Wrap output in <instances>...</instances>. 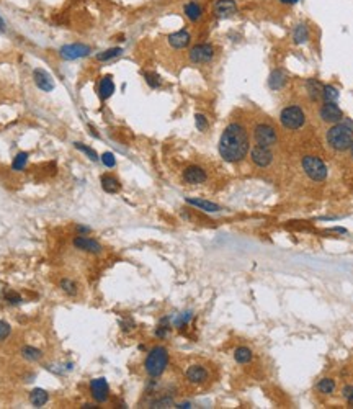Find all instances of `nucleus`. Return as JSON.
I'll return each mask as SVG.
<instances>
[{"label":"nucleus","instance_id":"f257e3e1","mask_svg":"<svg viewBox=\"0 0 353 409\" xmlns=\"http://www.w3.org/2000/svg\"><path fill=\"white\" fill-rule=\"evenodd\" d=\"M249 149L250 139L247 128L239 121L229 123L219 138L218 144L219 156L229 164H237L245 159V156L249 154Z\"/></svg>","mask_w":353,"mask_h":409},{"label":"nucleus","instance_id":"f03ea898","mask_svg":"<svg viewBox=\"0 0 353 409\" xmlns=\"http://www.w3.org/2000/svg\"><path fill=\"white\" fill-rule=\"evenodd\" d=\"M325 141L333 151L350 149L353 142V121L350 118H343L338 123H333V125L327 129Z\"/></svg>","mask_w":353,"mask_h":409},{"label":"nucleus","instance_id":"7ed1b4c3","mask_svg":"<svg viewBox=\"0 0 353 409\" xmlns=\"http://www.w3.org/2000/svg\"><path fill=\"white\" fill-rule=\"evenodd\" d=\"M167 365H169V352H167L165 347L159 345V347H154L149 354H147L144 368L149 376L157 378L165 371Z\"/></svg>","mask_w":353,"mask_h":409},{"label":"nucleus","instance_id":"20e7f679","mask_svg":"<svg viewBox=\"0 0 353 409\" xmlns=\"http://www.w3.org/2000/svg\"><path fill=\"white\" fill-rule=\"evenodd\" d=\"M302 170L312 182H322L327 178V165L317 156H304L301 160Z\"/></svg>","mask_w":353,"mask_h":409},{"label":"nucleus","instance_id":"39448f33","mask_svg":"<svg viewBox=\"0 0 353 409\" xmlns=\"http://www.w3.org/2000/svg\"><path fill=\"white\" fill-rule=\"evenodd\" d=\"M280 121L286 129H299L306 125V113L298 105H291L281 110Z\"/></svg>","mask_w":353,"mask_h":409},{"label":"nucleus","instance_id":"423d86ee","mask_svg":"<svg viewBox=\"0 0 353 409\" xmlns=\"http://www.w3.org/2000/svg\"><path fill=\"white\" fill-rule=\"evenodd\" d=\"M253 139L258 146H267V147H271L273 144H276L278 141V136H276V131L275 128L268 125V123H258L253 128Z\"/></svg>","mask_w":353,"mask_h":409},{"label":"nucleus","instance_id":"0eeeda50","mask_svg":"<svg viewBox=\"0 0 353 409\" xmlns=\"http://www.w3.org/2000/svg\"><path fill=\"white\" fill-rule=\"evenodd\" d=\"M214 48L209 43H200L190 49L188 58L193 64H208L214 59Z\"/></svg>","mask_w":353,"mask_h":409},{"label":"nucleus","instance_id":"6e6552de","mask_svg":"<svg viewBox=\"0 0 353 409\" xmlns=\"http://www.w3.org/2000/svg\"><path fill=\"white\" fill-rule=\"evenodd\" d=\"M92 53V48L89 45H84V43H71V45H66L59 49L61 58L66 61H76L87 58Z\"/></svg>","mask_w":353,"mask_h":409},{"label":"nucleus","instance_id":"1a4fd4ad","mask_svg":"<svg viewBox=\"0 0 353 409\" xmlns=\"http://www.w3.org/2000/svg\"><path fill=\"white\" fill-rule=\"evenodd\" d=\"M319 116L324 123L333 125V123H338L340 120H343V111L340 110V107L335 102H325L319 110Z\"/></svg>","mask_w":353,"mask_h":409},{"label":"nucleus","instance_id":"9d476101","mask_svg":"<svg viewBox=\"0 0 353 409\" xmlns=\"http://www.w3.org/2000/svg\"><path fill=\"white\" fill-rule=\"evenodd\" d=\"M250 159L257 167H268L273 162V152L267 146H253L250 151Z\"/></svg>","mask_w":353,"mask_h":409},{"label":"nucleus","instance_id":"9b49d317","mask_svg":"<svg viewBox=\"0 0 353 409\" xmlns=\"http://www.w3.org/2000/svg\"><path fill=\"white\" fill-rule=\"evenodd\" d=\"M90 391H92V398L97 402H107L110 398V386L105 378H95V380H92Z\"/></svg>","mask_w":353,"mask_h":409},{"label":"nucleus","instance_id":"f8f14e48","mask_svg":"<svg viewBox=\"0 0 353 409\" xmlns=\"http://www.w3.org/2000/svg\"><path fill=\"white\" fill-rule=\"evenodd\" d=\"M213 14L216 18H229L237 14V4L235 0H216L213 5Z\"/></svg>","mask_w":353,"mask_h":409},{"label":"nucleus","instance_id":"ddd939ff","mask_svg":"<svg viewBox=\"0 0 353 409\" xmlns=\"http://www.w3.org/2000/svg\"><path fill=\"white\" fill-rule=\"evenodd\" d=\"M33 80H35L36 87H38V89L43 90V92H53L54 87H56L53 76L48 71L41 69V67H38V69L33 71Z\"/></svg>","mask_w":353,"mask_h":409},{"label":"nucleus","instance_id":"4468645a","mask_svg":"<svg viewBox=\"0 0 353 409\" xmlns=\"http://www.w3.org/2000/svg\"><path fill=\"white\" fill-rule=\"evenodd\" d=\"M72 244L76 249L79 251H84V252H89V254H100L103 251V247L100 243H97L95 239H90V238H87V236H77V238H74L72 241Z\"/></svg>","mask_w":353,"mask_h":409},{"label":"nucleus","instance_id":"2eb2a0df","mask_svg":"<svg viewBox=\"0 0 353 409\" xmlns=\"http://www.w3.org/2000/svg\"><path fill=\"white\" fill-rule=\"evenodd\" d=\"M206 178H208V173L200 165H188L187 169L183 170V180L190 185L203 183L206 182Z\"/></svg>","mask_w":353,"mask_h":409},{"label":"nucleus","instance_id":"dca6fc26","mask_svg":"<svg viewBox=\"0 0 353 409\" xmlns=\"http://www.w3.org/2000/svg\"><path fill=\"white\" fill-rule=\"evenodd\" d=\"M208 370L201 367V365H191L187 370V380L191 383V385H203L208 380Z\"/></svg>","mask_w":353,"mask_h":409},{"label":"nucleus","instance_id":"f3484780","mask_svg":"<svg viewBox=\"0 0 353 409\" xmlns=\"http://www.w3.org/2000/svg\"><path fill=\"white\" fill-rule=\"evenodd\" d=\"M167 41L173 49H185L191 43V35L187 30H180V32H175L167 36Z\"/></svg>","mask_w":353,"mask_h":409},{"label":"nucleus","instance_id":"a211bd4d","mask_svg":"<svg viewBox=\"0 0 353 409\" xmlns=\"http://www.w3.org/2000/svg\"><path fill=\"white\" fill-rule=\"evenodd\" d=\"M113 94H115L113 79H111V76H103L100 79V82H98V95H100V98L105 102V100H108Z\"/></svg>","mask_w":353,"mask_h":409},{"label":"nucleus","instance_id":"6ab92c4d","mask_svg":"<svg viewBox=\"0 0 353 409\" xmlns=\"http://www.w3.org/2000/svg\"><path fill=\"white\" fill-rule=\"evenodd\" d=\"M183 14L190 22L196 23L198 20H201V17H203V7L198 2H195V0H190V2L185 4Z\"/></svg>","mask_w":353,"mask_h":409},{"label":"nucleus","instance_id":"aec40b11","mask_svg":"<svg viewBox=\"0 0 353 409\" xmlns=\"http://www.w3.org/2000/svg\"><path fill=\"white\" fill-rule=\"evenodd\" d=\"M188 204L191 207H196L198 210H203V212L206 213H216V212H221V207L219 204H216L213 201H208V200H201V198H187Z\"/></svg>","mask_w":353,"mask_h":409},{"label":"nucleus","instance_id":"412c9836","mask_svg":"<svg viewBox=\"0 0 353 409\" xmlns=\"http://www.w3.org/2000/svg\"><path fill=\"white\" fill-rule=\"evenodd\" d=\"M102 188L107 191V193H116V191L121 190V183L115 175H110V173H105L100 177Z\"/></svg>","mask_w":353,"mask_h":409},{"label":"nucleus","instance_id":"4be33fe9","mask_svg":"<svg viewBox=\"0 0 353 409\" xmlns=\"http://www.w3.org/2000/svg\"><path fill=\"white\" fill-rule=\"evenodd\" d=\"M306 90H307L309 98H311L312 102H315V100H319V98H322V90H324V85H322L319 80L309 79L306 82Z\"/></svg>","mask_w":353,"mask_h":409},{"label":"nucleus","instance_id":"5701e85b","mask_svg":"<svg viewBox=\"0 0 353 409\" xmlns=\"http://www.w3.org/2000/svg\"><path fill=\"white\" fill-rule=\"evenodd\" d=\"M284 84H286V74H284L281 69H276L271 72V76L268 79V85H270V89H273V90H280L284 87Z\"/></svg>","mask_w":353,"mask_h":409},{"label":"nucleus","instance_id":"b1692460","mask_svg":"<svg viewBox=\"0 0 353 409\" xmlns=\"http://www.w3.org/2000/svg\"><path fill=\"white\" fill-rule=\"evenodd\" d=\"M49 401V394L45 391V389L41 388H35L32 393H30V402L35 406V407H41L45 406L46 402Z\"/></svg>","mask_w":353,"mask_h":409},{"label":"nucleus","instance_id":"393cba45","mask_svg":"<svg viewBox=\"0 0 353 409\" xmlns=\"http://www.w3.org/2000/svg\"><path fill=\"white\" fill-rule=\"evenodd\" d=\"M293 40L296 45H302V43H306L309 40V30L304 23H299L298 27L294 28L293 32Z\"/></svg>","mask_w":353,"mask_h":409},{"label":"nucleus","instance_id":"a878e982","mask_svg":"<svg viewBox=\"0 0 353 409\" xmlns=\"http://www.w3.org/2000/svg\"><path fill=\"white\" fill-rule=\"evenodd\" d=\"M252 350L247 349V347H237L234 352V358L237 363H249L252 360Z\"/></svg>","mask_w":353,"mask_h":409},{"label":"nucleus","instance_id":"bb28decb","mask_svg":"<svg viewBox=\"0 0 353 409\" xmlns=\"http://www.w3.org/2000/svg\"><path fill=\"white\" fill-rule=\"evenodd\" d=\"M121 54H123V48H110V49H107V51L98 53L97 54V61H100V63H107V61L115 59Z\"/></svg>","mask_w":353,"mask_h":409},{"label":"nucleus","instance_id":"cd10ccee","mask_svg":"<svg viewBox=\"0 0 353 409\" xmlns=\"http://www.w3.org/2000/svg\"><path fill=\"white\" fill-rule=\"evenodd\" d=\"M22 355L27 358V360L36 362V360H41V358H43V352L40 349H36V347L27 345V347H23V349H22Z\"/></svg>","mask_w":353,"mask_h":409},{"label":"nucleus","instance_id":"c85d7f7f","mask_svg":"<svg viewBox=\"0 0 353 409\" xmlns=\"http://www.w3.org/2000/svg\"><path fill=\"white\" fill-rule=\"evenodd\" d=\"M28 159H30L28 152H18L15 156V159H14V162H12V169H14L15 172L23 170L28 164Z\"/></svg>","mask_w":353,"mask_h":409},{"label":"nucleus","instance_id":"c756f323","mask_svg":"<svg viewBox=\"0 0 353 409\" xmlns=\"http://www.w3.org/2000/svg\"><path fill=\"white\" fill-rule=\"evenodd\" d=\"M74 147H76V149H79L80 152H84L87 157H89L90 160H94V162H97L98 159V154H97V151L94 149V147H90V146H87V144H84V142H74Z\"/></svg>","mask_w":353,"mask_h":409},{"label":"nucleus","instance_id":"7c9ffc66","mask_svg":"<svg viewBox=\"0 0 353 409\" xmlns=\"http://www.w3.org/2000/svg\"><path fill=\"white\" fill-rule=\"evenodd\" d=\"M335 389V381L332 378H322V380L317 383V391L322 394H330Z\"/></svg>","mask_w":353,"mask_h":409},{"label":"nucleus","instance_id":"2f4dec72","mask_svg":"<svg viewBox=\"0 0 353 409\" xmlns=\"http://www.w3.org/2000/svg\"><path fill=\"white\" fill-rule=\"evenodd\" d=\"M144 79H146V84L151 87V89H159L160 84H162V79L157 72H152V71H146L144 72Z\"/></svg>","mask_w":353,"mask_h":409},{"label":"nucleus","instance_id":"473e14b6","mask_svg":"<svg viewBox=\"0 0 353 409\" xmlns=\"http://www.w3.org/2000/svg\"><path fill=\"white\" fill-rule=\"evenodd\" d=\"M322 98H324V102H337L338 90L333 85H324V90H322Z\"/></svg>","mask_w":353,"mask_h":409},{"label":"nucleus","instance_id":"72a5a7b5","mask_svg":"<svg viewBox=\"0 0 353 409\" xmlns=\"http://www.w3.org/2000/svg\"><path fill=\"white\" fill-rule=\"evenodd\" d=\"M61 288H63L66 293L71 295V296H74L77 293V283L69 280V278H63V280H61Z\"/></svg>","mask_w":353,"mask_h":409},{"label":"nucleus","instance_id":"f704fd0d","mask_svg":"<svg viewBox=\"0 0 353 409\" xmlns=\"http://www.w3.org/2000/svg\"><path fill=\"white\" fill-rule=\"evenodd\" d=\"M195 125H196V128H198V131L204 133V131H206V129L209 128V121H208V118H206V116H204L203 113H196V115H195Z\"/></svg>","mask_w":353,"mask_h":409},{"label":"nucleus","instance_id":"c9c22d12","mask_svg":"<svg viewBox=\"0 0 353 409\" xmlns=\"http://www.w3.org/2000/svg\"><path fill=\"white\" fill-rule=\"evenodd\" d=\"M5 301H7L9 305H20L23 300L17 291H5Z\"/></svg>","mask_w":353,"mask_h":409},{"label":"nucleus","instance_id":"e433bc0d","mask_svg":"<svg viewBox=\"0 0 353 409\" xmlns=\"http://www.w3.org/2000/svg\"><path fill=\"white\" fill-rule=\"evenodd\" d=\"M10 334H12V327H10V324H9V323H5V321H0V342L7 340Z\"/></svg>","mask_w":353,"mask_h":409},{"label":"nucleus","instance_id":"4c0bfd02","mask_svg":"<svg viewBox=\"0 0 353 409\" xmlns=\"http://www.w3.org/2000/svg\"><path fill=\"white\" fill-rule=\"evenodd\" d=\"M102 162L105 167H108V169H111V167H115L116 165V157H115V154H111V152H103L102 154Z\"/></svg>","mask_w":353,"mask_h":409},{"label":"nucleus","instance_id":"58836bf2","mask_svg":"<svg viewBox=\"0 0 353 409\" xmlns=\"http://www.w3.org/2000/svg\"><path fill=\"white\" fill-rule=\"evenodd\" d=\"M342 394H343V398H345L346 401H348V404L353 406V386H351V385H346V386L343 388Z\"/></svg>","mask_w":353,"mask_h":409},{"label":"nucleus","instance_id":"ea45409f","mask_svg":"<svg viewBox=\"0 0 353 409\" xmlns=\"http://www.w3.org/2000/svg\"><path fill=\"white\" fill-rule=\"evenodd\" d=\"M190 318H191V313H183V314H180L178 316V318L175 319V326L177 327H182V326H185L190 321Z\"/></svg>","mask_w":353,"mask_h":409},{"label":"nucleus","instance_id":"a19ab883","mask_svg":"<svg viewBox=\"0 0 353 409\" xmlns=\"http://www.w3.org/2000/svg\"><path fill=\"white\" fill-rule=\"evenodd\" d=\"M172 404V399L170 398H164V399H159L156 402H152V407H169Z\"/></svg>","mask_w":353,"mask_h":409},{"label":"nucleus","instance_id":"79ce46f5","mask_svg":"<svg viewBox=\"0 0 353 409\" xmlns=\"http://www.w3.org/2000/svg\"><path fill=\"white\" fill-rule=\"evenodd\" d=\"M167 332H169V326H159L157 331H156V336L159 337H165Z\"/></svg>","mask_w":353,"mask_h":409},{"label":"nucleus","instance_id":"37998d69","mask_svg":"<svg viewBox=\"0 0 353 409\" xmlns=\"http://www.w3.org/2000/svg\"><path fill=\"white\" fill-rule=\"evenodd\" d=\"M77 231L79 233H90V228L89 226H77Z\"/></svg>","mask_w":353,"mask_h":409},{"label":"nucleus","instance_id":"c03bdc74","mask_svg":"<svg viewBox=\"0 0 353 409\" xmlns=\"http://www.w3.org/2000/svg\"><path fill=\"white\" fill-rule=\"evenodd\" d=\"M281 4H284V5H294V4H298L299 0H280Z\"/></svg>","mask_w":353,"mask_h":409},{"label":"nucleus","instance_id":"a18cd8bd","mask_svg":"<svg viewBox=\"0 0 353 409\" xmlns=\"http://www.w3.org/2000/svg\"><path fill=\"white\" fill-rule=\"evenodd\" d=\"M5 32V22H4V18L0 17V33H4Z\"/></svg>","mask_w":353,"mask_h":409},{"label":"nucleus","instance_id":"49530a36","mask_svg":"<svg viewBox=\"0 0 353 409\" xmlns=\"http://www.w3.org/2000/svg\"><path fill=\"white\" fill-rule=\"evenodd\" d=\"M350 152H351V159H353V142H351V146H350Z\"/></svg>","mask_w":353,"mask_h":409}]
</instances>
